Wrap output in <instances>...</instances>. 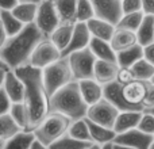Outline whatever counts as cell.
Here are the masks:
<instances>
[{
    "instance_id": "cell-1",
    "label": "cell",
    "mask_w": 154,
    "mask_h": 149,
    "mask_svg": "<svg viewBox=\"0 0 154 149\" xmlns=\"http://www.w3.org/2000/svg\"><path fill=\"white\" fill-rule=\"evenodd\" d=\"M24 84L23 104L26 109L24 132H34L49 115V95L42 80V71L26 64L14 69Z\"/></svg>"
},
{
    "instance_id": "cell-2",
    "label": "cell",
    "mask_w": 154,
    "mask_h": 149,
    "mask_svg": "<svg viewBox=\"0 0 154 149\" xmlns=\"http://www.w3.org/2000/svg\"><path fill=\"white\" fill-rule=\"evenodd\" d=\"M43 34L35 23L26 24L14 37H10L0 49V57L10 69H18L29 64L34 49L43 40Z\"/></svg>"
},
{
    "instance_id": "cell-3",
    "label": "cell",
    "mask_w": 154,
    "mask_h": 149,
    "mask_svg": "<svg viewBox=\"0 0 154 149\" xmlns=\"http://www.w3.org/2000/svg\"><path fill=\"white\" fill-rule=\"evenodd\" d=\"M88 104L85 103L77 81H70L49 98L50 113H58L70 121H79L87 117Z\"/></svg>"
},
{
    "instance_id": "cell-4",
    "label": "cell",
    "mask_w": 154,
    "mask_h": 149,
    "mask_svg": "<svg viewBox=\"0 0 154 149\" xmlns=\"http://www.w3.org/2000/svg\"><path fill=\"white\" fill-rule=\"evenodd\" d=\"M120 95L133 111H146L154 106V84L145 80H133L120 87Z\"/></svg>"
},
{
    "instance_id": "cell-5",
    "label": "cell",
    "mask_w": 154,
    "mask_h": 149,
    "mask_svg": "<svg viewBox=\"0 0 154 149\" xmlns=\"http://www.w3.org/2000/svg\"><path fill=\"white\" fill-rule=\"evenodd\" d=\"M72 121L58 113H49V115L41 122V125L32 133L37 141L45 147H50L53 142L68 133Z\"/></svg>"
},
{
    "instance_id": "cell-6",
    "label": "cell",
    "mask_w": 154,
    "mask_h": 149,
    "mask_svg": "<svg viewBox=\"0 0 154 149\" xmlns=\"http://www.w3.org/2000/svg\"><path fill=\"white\" fill-rule=\"evenodd\" d=\"M42 80L49 98L70 81H75L68 57H61L56 62L42 69Z\"/></svg>"
},
{
    "instance_id": "cell-7",
    "label": "cell",
    "mask_w": 154,
    "mask_h": 149,
    "mask_svg": "<svg viewBox=\"0 0 154 149\" xmlns=\"http://www.w3.org/2000/svg\"><path fill=\"white\" fill-rule=\"evenodd\" d=\"M68 61H69V67L75 81L93 79V68L96 64V57L89 50V48L70 53L68 56Z\"/></svg>"
},
{
    "instance_id": "cell-8",
    "label": "cell",
    "mask_w": 154,
    "mask_h": 149,
    "mask_svg": "<svg viewBox=\"0 0 154 149\" xmlns=\"http://www.w3.org/2000/svg\"><path fill=\"white\" fill-rule=\"evenodd\" d=\"M34 23L37 24V27L45 38H49L53 34L54 30L60 26V18L53 0H42L38 4V11Z\"/></svg>"
},
{
    "instance_id": "cell-9",
    "label": "cell",
    "mask_w": 154,
    "mask_h": 149,
    "mask_svg": "<svg viewBox=\"0 0 154 149\" xmlns=\"http://www.w3.org/2000/svg\"><path fill=\"white\" fill-rule=\"evenodd\" d=\"M119 110L111 104L108 100L106 99H100L99 102H96L95 104L88 107L87 111V119H89L91 122L97 123L100 126H104V128H109L114 129L115 121H116L118 115H119Z\"/></svg>"
},
{
    "instance_id": "cell-10",
    "label": "cell",
    "mask_w": 154,
    "mask_h": 149,
    "mask_svg": "<svg viewBox=\"0 0 154 149\" xmlns=\"http://www.w3.org/2000/svg\"><path fill=\"white\" fill-rule=\"evenodd\" d=\"M61 50L51 42L49 38H43L37 48L34 49L31 57H30L29 64L37 69H45L50 64L56 62L57 60L61 59Z\"/></svg>"
},
{
    "instance_id": "cell-11",
    "label": "cell",
    "mask_w": 154,
    "mask_h": 149,
    "mask_svg": "<svg viewBox=\"0 0 154 149\" xmlns=\"http://www.w3.org/2000/svg\"><path fill=\"white\" fill-rule=\"evenodd\" d=\"M89 2L95 10L96 18L104 19L116 26L123 15L122 0H89Z\"/></svg>"
},
{
    "instance_id": "cell-12",
    "label": "cell",
    "mask_w": 154,
    "mask_h": 149,
    "mask_svg": "<svg viewBox=\"0 0 154 149\" xmlns=\"http://www.w3.org/2000/svg\"><path fill=\"white\" fill-rule=\"evenodd\" d=\"M112 144L126 145L134 149H150L153 145V136L142 133L139 129H131L122 134H116Z\"/></svg>"
},
{
    "instance_id": "cell-13",
    "label": "cell",
    "mask_w": 154,
    "mask_h": 149,
    "mask_svg": "<svg viewBox=\"0 0 154 149\" xmlns=\"http://www.w3.org/2000/svg\"><path fill=\"white\" fill-rule=\"evenodd\" d=\"M92 40L89 34V30L87 27V23H80L76 22L75 23V29H73V35L70 40L69 45L62 50L61 56L62 57H68L70 53H75L79 50H84L89 46V42Z\"/></svg>"
},
{
    "instance_id": "cell-14",
    "label": "cell",
    "mask_w": 154,
    "mask_h": 149,
    "mask_svg": "<svg viewBox=\"0 0 154 149\" xmlns=\"http://www.w3.org/2000/svg\"><path fill=\"white\" fill-rule=\"evenodd\" d=\"M3 90L8 95L12 103H20L23 102L24 96V84L20 80V77L15 73V71L10 69L5 72L4 83H3Z\"/></svg>"
},
{
    "instance_id": "cell-15",
    "label": "cell",
    "mask_w": 154,
    "mask_h": 149,
    "mask_svg": "<svg viewBox=\"0 0 154 149\" xmlns=\"http://www.w3.org/2000/svg\"><path fill=\"white\" fill-rule=\"evenodd\" d=\"M119 65L118 62L111 61H101L96 60L95 68H93V79L101 85H107L109 83L116 81Z\"/></svg>"
},
{
    "instance_id": "cell-16",
    "label": "cell",
    "mask_w": 154,
    "mask_h": 149,
    "mask_svg": "<svg viewBox=\"0 0 154 149\" xmlns=\"http://www.w3.org/2000/svg\"><path fill=\"white\" fill-rule=\"evenodd\" d=\"M109 45L114 49L115 53H120L123 50L133 48V46L138 45L137 41V34L134 31H128V30H123V29H116L115 27V33L112 35Z\"/></svg>"
},
{
    "instance_id": "cell-17",
    "label": "cell",
    "mask_w": 154,
    "mask_h": 149,
    "mask_svg": "<svg viewBox=\"0 0 154 149\" xmlns=\"http://www.w3.org/2000/svg\"><path fill=\"white\" fill-rule=\"evenodd\" d=\"M87 27L89 30V34L92 38H97V40H103L109 42L115 33V26L109 22L104 21L100 18H92L91 21L87 22Z\"/></svg>"
},
{
    "instance_id": "cell-18",
    "label": "cell",
    "mask_w": 154,
    "mask_h": 149,
    "mask_svg": "<svg viewBox=\"0 0 154 149\" xmlns=\"http://www.w3.org/2000/svg\"><path fill=\"white\" fill-rule=\"evenodd\" d=\"M82 98L88 106H92L100 99H103V85L99 84L95 79H88L77 81Z\"/></svg>"
},
{
    "instance_id": "cell-19",
    "label": "cell",
    "mask_w": 154,
    "mask_h": 149,
    "mask_svg": "<svg viewBox=\"0 0 154 149\" xmlns=\"http://www.w3.org/2000/svg\"><path fill=\"white\" fill-rule=\"evenodd\" d=\"M87 119V118H85ZM88 123V128H89V134H91V141L93 144H97V145H104L107 144H112L116 137V133H115L114 129H109V128H104V126H100L97 123H93L91 122L89 119H87Z\"/></svg>"
},
{
    "instance_id": "cell-20",
    "label": "cell",
    "mask_w": 154,
    "mask_h": 149,
    "mask_svg": "<svg viewBox=\"0 0 154 149\" xmlns=\"http://www.w3.org/2000/svg\"><path fill=\"white\" fill-rule=\"evenodd\" d=\"M143 113L141 111H123L119 113L116 121H115L114 125V130L116 134H122L126 132L131 130V129H135L138 126L141 117Z\"/></svg>"
},
{
    "instance_id": "cell-21",
    "label": "cell",
    "mask_w": 154,
    "mask_h": 149,
    "mask_svg": "<svg viewBox=\"0 0 154 149\" xmlns=\"http://www.w3.org/2000/svg\"><path fill=\"white\" fill-rule=\"evenodd\" d=\"M89 50L93 53L96 60H101V61H111L118 62V56L111 48L109 42L103 40H97V38H92L89 42Z\"/></svg>"
},
{
    "instance_id": "cell-22",
    "label": "cell",
    "mask_w": 154,
    "mask_h": 149,
    "mask_svg": "<svg viewBox=\"0 0 154 149\" xmlns=\"http://www.w3.org/2000/svg\"><path fill=\"white\" fill-rule=\"evenodd\" d=\"M57 14L60 18V24H75L77 0H53Z\"/></svg>"
},
{
    "instance_id": "cell-23",
    "label": "cell",
    "mask_w": 154,
    "mask_h": 149,
    "mask_svg": "<svg viewBox=\"0 0 154 149\" xmlns=\"http://www.w3.org/2000/svg\"><path fill=\"white\" fill-rule=\"evenodd\" d=\"M135 34H137L138 45H141L142 48L154 42V16L153 15L143 16L141 26L138 27Z\"/></svg>"
},
{
    "instance_id": "cell-24",
    "label": "cell",
    "mask_w": 154,
    "mask_h": 149,
    "mask_svg": "<svg viewBox=\"0 0 154 149\" xmlns=\"http://www.w3.org/2000/svg\"><path fill=\"white\" fill-rule=\"evenodd\" d=\"M73 29H75V24H60L53 31V34L49 37V40L61 50V53L72 40Z\"/></svg>"
},
{
    "instance_id": "cell-25",
    "label": "cell",
    "mask_w": 154,
    "mask_h": 149,
    "mask_svg": "<svg viewBox=\"0 0 154 149\" xmlns=\"http://www.w3.org/2000/svg\"><path fill=\"white\" fill-rule=\"evenodd\" d=\"M37 11H38L37 3H19L11 12L15 15V18H18L26 26V24L34 23L35 22Z\"/></svg>"
},
{
    "instance_id": "cell-26",
    "label": "cell",
    "mask_w": 154,
    "mask_h": 149,
    "mask_svg": "<svg viewBox=\"0 0 154 149\" xmlns=\"http://www.w3.org/2000/svg\"><path fill=\"white\" fill-rule=\"evenodd\" d=\"M118 56V65L123 68H131L137 61L143 59V48L141 45H135L133 48L123 50L116 54Z\"/></svg>"
},
{
    "instance_id": "cell-27",
    "label": "cell",
    "mask_w": 154,
    "mask_h": 149,
    "mask_svg": "<svg viewBox=\"0 0 154 149\" xmlns=\"http://www.w3.org/2000/svg\"><path fill=\"white\" fill-rule=\"evenodd\" d=\"M35 141V137L32 132H24L22 130L12 138H10L5 142L3 149H30L32 142Z\"/></svg>"
},
{
    "instance_id": "cell-28",
    "label": "cell",
    "mask_w": 154,
    "mask_h": 149,
    "mask_svg": "<svg viewBox=\"0 0 154 149\" xmlns=\"http://www.w3.org/2000/svg\"><path fill=\"white\" fill-rule=\"evenodd\" d=\"M0 21L4 26V30L7 33L8 38L16 35L24 27V24L18 18H15V15L11 11H0Z\"/></svg>"
},
{
    "instance_id": "cell-29",
    "label": "cell",
    "mask_w": 154,
    "mask_h": 149,
    "mask_svg": "<svg viewBox=\"0 0 154 149\" xmlns=\"http://www.w3.org/2000/svg\"><path fill=\"white\" fill-rule=\"evenodd\" d=\"M22 130L23 129L12 119L10 114H4L0 117V136L4 138L5 142L10 138H12L14 136H16L18 133H20Z\"/></svg>"
},
{
    "instance_id": "cell-30",
    "label": "cell",
    "mask_w": 154,
    "mask_h": 149,
    "mask_svg": "<svg viewBox=\"0 0 154 149\" xmlns=\"http://www.w3.org/2000/svg\"><path fill=\"white\" fill-rule=\"evenodd\" d=\"M133 76L135 80H145V81H150L152 77L154 76V65L146 61L145 59H141L137 61L133 67L130 68Z\"/></svg>"
},
{
    "instance_id": "cell-31",
    "label": "cell",
    "mask_w": 154,
    "mask_h": 149,
    "mask_svg": "<svg viewBox=\"0 0 154 149\" xmlns=\"http://www.w3.org/2000/svg\"><path fill=\"white\" fill-rule=\"evenodd\" d=\"M143 16H145V14L142 12V11H139V12L125 14V15H122L120 21L118 22V24L115 27H116V29H123V30H128V31L135 33L137 30H138V27L141 26Z\"/></svg>"
},
{
    "instance_id": "cell-32",
    "label": "cell",
    "mask_w": 154,
    "mask_h": 149,
    "mask_svg": "<svg viewBox=\"0 0 154 149\" xmlns=\"http://www.w3.org/2000/svg\"><path fill=\"white\" fill-rule=\"evenodd\" d=\"M68 134H69L70 137H73V138L80 140V141L92 142L91 141L89 128H88V123H87V119H85V118L79 119V121H73L69 126Z\"/></svg>"
},
{
    "instance_id": "cell-33",
    "label": "cell",
    "mask_w": 154,
    "mask_h": 149,
    "mask_svg": "<svg viewBox=\"0 0 154 149\" xmlns=\"http://www.w3.org/2000/svg\"><path fill=\"white\" fill-rule=\"evenodd\" d=\"M92 142H85V141H80L76 140L73 137H70L69 134H65L61 138H58L56 142L49 147V149H85L88 148Z\"/></svg>"
},
{
    "instance_id": "cell-34",
    "label": "cell",
    "mask_w": 154,
    "mask_h": 149,
    "mask_svg": "<svg viewBox=\"0 0 154 149\" xmlns=\"http://www.w3.org/2000/svg\"><path fill=\"white\" fill-rule=\"evenodd\" d=\"M95 10L89 0H77V10H76V22L87 23L92 18H95Z\"/></svg>"
},
{
    "instance_id": "cell-35",
    "label": "cell",
    "mask_w": 154,
    "mask_h": 149,
    "mask_svg": "<svg viewBox=\"0 0 154 149\" xmlns=\"http://www.w3.org/2000/svg\"><path fill=\"white\" fill-rule=\"evenodd\" d=\"M8 114H10L11 117H12V119L24 130V128H26V109H24L23 102L11 104V109H10Z\"/></svg>"
},
{
    "instance_id": "cell-36",
    "label": "cell",
    "mask_w": 154,
    "mask_h": 149,
    "mask_svg": "<svg viewBox=\"0 0 154 149\" xmlns=\"http://www.w3.org/2000/svg\"><path fill=\"white\" fill-rule=\"evenodd\" d=\"M137 129H139L145 134L154 136V117L152 114H149V113H143Z\"/></svg>"
},
{
    "instance_id": "cell-37",
    "label": "cell",
    "mask_w": 154,
    "mask_h": 149,
    "mask_svg": "<svg viewBox=\"0 0 154 149\" xmlns=\"http://www.w3.org/2000/svg\"><path fill=\"white\" fill-rule=\"evenodd\" d=\"M142 11V0H122V12L131 14Z\"/></svg>"
},
{
    "instance_id": "cell-38",
    "label": "cell",
    "mask_w": 154,
    "mask_h": 149,
    "mask_svg": "<svg viewBox=\"0 0 154 149\" xmlns=\"http://www.w3.org/2000/svg\"><path fill=\"white\" fill-rule=\"evenodd\" d=\"M134 79L133 76V72H131L130 68H123V67H119V71H118V76H116V81L119 83L120 85H125L127 83H131Z\"/></svg>"
},
{
    "instance_id": "cell-39",
    "label": "cell",
    "mask_w": 154,
    "mask_h": 149,
    "mask_svg": "<svg viewBox=\"0 0 154 149\" xmlns=\"http://www.w3.org/2000/svg\"><path fill=\"white\" fill-rule=\"evenodd\" d=\"M11 104H12V102H11V99L8 98V95L5 94V91L2 87L0 88V117L10 113Z\"/></svg>"
},
{
    "instance_id": "cell-40",
    "label": "cell",
    "mask_w": 154,
    "mask_h": 149,
    "mask_svg": "<svg viewBox=\"0 0 154 149\" xmlns=\"http://www.w3.org/2000/svg\"><path fill=\"white\" fill-rule=\"evenodd\" d=\"M143 59L154 65V42L149 43L147 46L143 48Z\"/></svg>"
},
{
    "instance_id": "cell-41",
    "label": "cell",
    "mask_w": 154,
    "mask_h": 149,
    "mask_svg": "<svg viewBox=\"0 0 154 149\" xmlns=\"http://www.w3.org/2000/svg\"><path fill=\"white\" fill-rule=\"evenodd\" d=\"M18 4V0H0V11H12Z\"/></svg>"
},
{
    "instance_id": "cell-42",
    "label": "cell",
    "mask_w": 154,
    "mask_h": 149,
    "mask_svg": "<svg viewBox=\"0 0 154 149\" xmlns=\"http://www.w3.org/2000/svg\"><path fill=\"white\" fill-rule=\"evenodd\" d=\"M142 12L154 16V0H142Z\"/></svg>"
},
{
    "instance_id": "cell-43",
    "label": "cell",
    "mask_w": 154,
    "mask_h": 149,
    "mask_svg": "<svg viewBox=\"0 0 154 149\" xmlns=\"http://www.w3.org/2000/svg\"><path fill=\"white\" fill-rule=\"evenodd\" d=\"M7 40H8V35H7V33H5L2 21H0V49L4 46V43L7 42Z\"/></svg>"
},
{
    "instance_id": "cell-44",
    "label": "cell",
    "mask_w": 154,
    "mask_h": 149,
    "mask_svg": "<svg viewBox=\"0 0 154 149\" xmlns=\"http://www.w3.org/2000/svg\"><path fill=\"white\" fill-rule=\"evenodd\" d=\"M30 149H49V148H48V147H45L43 144H41L39 141H37V140H35V141L32 142V145L30 147Z\"/></svg>"
},
{
    "instance_id": "cell-45",
    "label": "cell",
    "mask_w": 154,
    "mask_h": 149,
    "mask_svg": "<svg viewBox=\"0 0 154 149\" xmlns=\"http://www.w3.org/2000/svg\"><path fill=\"white\" fill-rule=\"evenodd\" d=\"M5 72H7V71H4V69H0V88L3 87V83H4V76H5Z\"/></svg>"
},
{
    "instance_id": "cell-46",
    "label": "cell",
    "mask_w": 154,
    "mask_h": 149,
    "mask_svg": "<svg viewBox=\"0 0 154 149\" xmlns=\"http://www.w3.org/2000/svg\"><path fill=\"white\" fill-rule=\"evenodd\" d=\"M112 149H134V148L126 147V145H119V144H112Z\"/></svg>"
},
{
    "instance_id": "cell-47",
    "label": "cell",
    "mask_w": 154,
    "mask_h": 149,
    "mask_svg": "<svg viewBox=\"0 0 154 149\" xmlns=\"http://www.w3.org/2000/svg\"><path fill=\"white\" fill-rule=\"evenodd\" d=\"M0 69H4V71H10V68L5 65V62L2 60V57H0Z\"/></svg>"
},
{
    "instance_id": "cell-48",
    "label": "cell",
    "mask_w": 154,
    "mask_h": 149,
    "mask_svg": "<svg viewBox=\"0 0 154 149\" xmlns=\"http://www.w3.org/2000/svg\"><path fill=\"white\" fill-rule=\"evenodd\" d=\"M85 149H103V147H101V145H97V144H93V142H92L89 147L85 148Z\"/></svg>"
},
{
    "instance_id": "cell-49",
    "label": "cell",
    "mask_w": 154,
    "mask_h": 149,
    "mask_svg": "<svg viewBox=\"0 0 154 149\" xmlns=\"http://www.w3.org/2000/svg\"><path fill=\"white\" fill-rule=\"evenodd\" d=\"M19 3H37V4H39L42 0H18Z\"/></svg>"
},
{
    "instance_id": "cell-50",
    "label": "cell",
    "mask_w": 154,
    "mask_h": 149,
    "mask_svg": "<svg viewBox=\"0 0 154 149\" xmlns=\"http://www.w3.org/2000/svg\"><path fill=\"white\" fill-rule=\"evenodd\" d=\"M4 145H5V141H4V138H3V137L0 136V149H3V148H4Z\"/></svg>"
},
{
    "instance_id": "cell-51",
    "label": "cell",
    "mask_w": 154,
    "mask_h": 149,
    "mask_svg": "<svg viewBox=\"0 0 154 149\" xmlns=\"http://www.w3.org/2000/svg\"><path fill=\"white\" fill-rule=\"evenodd\" d=\"M143 113H149V114H152L153 117H154V106H153V107H150L149 110H146V111H143Z\"/></svg>"
},
{
    "instance_id": "cell-52",
    "label": "cell",
    "mask_w": 154,
    "mask_h": 149,
    "mask_svg": "<svg viewBox=\"0 0 154 149\" xmlns=\"http://www.w3.org/2000/svg\"><path fill=\"white\" fill-rule=\"evenodd\" d=\"M103 149H112V144H107V145H104Z\"/></svg>"
},
{
    "instance_id": "cell-53",
    "label": "cell",
    "mask_w": 154,
    "mask_h": 149,
    "mask_svg": "<svg viewBox=\"0 0 154 149\" xmlns=\"http://www.w3.org/2000/svg\"><path fill=\"white\" fill-rule=\"evenodd\" d=\"M150 81H152V83H153V84H154V76L152 77V80H150Z\"/></svg>"
},
{
    "instance_id": "cell-54",
    "label": "cell",
    "mask_w": 154,
    "mask_h": 149,
    "mask_svg": "<svg viewBox=\"0 0 154 149\" xmlns=\"http://www.w3.org/2000/svg\"><path fill=\"white\" fill-rule=\"evenodd\" d=\"M150 149H154V142H153V145H152V147H150Z\"/></svg>"
},
{
    "instance_id": "cell-55",
    "label": "cell",
    "mask_w": 154,
    "mask_h": 149,
    "mask_svg": "<svg viewBox=\"0 0 154 149\" xmlns=\"http://www.w3.org/2000/svg\"><path fill=\"white\" fill-rule=\"evenodd\" d=\"M153 142H154V136H153Z\"/></svg>"
}]
</instances>
